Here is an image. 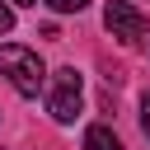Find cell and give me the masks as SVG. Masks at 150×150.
<instances>
[{"label": "cell", "instance_id": "obj_7", "mask_svg": "<svg viewBox=\"0 0 150 150\" xmlns=\"http://www.w3.org/2000/svg\"><path fill=\"white\" fill-rule=\"evenodd\" d=\"M141 127H145V136H150V89L141 94Z\"/></svg>", "mask_w": 150, "mask_h": 150}, {"label": "cell", "instance_id": "obj_8", "mask_svg": "<svg viewBox=\"0 0 150 150\" xmlns=\"http://www.w3.org/2000/svg\"><path fill=\"white\" fill-rule=\"evenodd\" d=\"M14 5H38V0H14Z\"/></svg>", "mask_w": 150, "mask_h": 150}, {"label": "cell", "instance_id": "obj_1", "mask_svg": "<svg viewBox=\"0 0 150 150\" xmlns=\"http://www.w3.org/2000/svg\"><path fill=\"white\" fill-rule=\"evenodd\" d=\"M0 70L9 75V84L23 94V98H38L42 80H47V66L33 47H19V42H5L0 47Z\"/></svg>", "mask_w": 150, "mask_h": 150}, {"label": "cell", "instance_id": "obj_4", "mask_svg": "<svg viewBox=\"0 0 150 150\" xmlns=\"http://www.w3.org/2000/svg\"><path fill=\"white\" fill-rule=\"evenodd\" d=\"M84 150H122V141H117V131H112V127L94 122V127L84 131Z\"/></svg>", "mask_w": 150, "mask_h": 150}, {"label": "cell", "instance_id": "obj_5", "mask_svg": "<svg viewBox=\"0 0 150 150\" xmlns=\"http://www.w3.org/2000/svg\"><path fill=\"white\" fill-rule=\"evenodd\" d=\"M47 5H52L56 14H80V9L89 5V0H47Z\"/></svg>", "mask_w": 150, "mask_h": 150}, {"label": "cell", "instance_id": "obj_2", "mask_svg": "<svg viewBox=\"0 0 150 150\" xmlns=\"http://www.w3.org/2000/svg\"><path fill=\"white\" fill-rule=\"evenodd\" d=\"M80 103H84V80L75 66H61L52 75V94H47V112L56 122H75L80 117Z\"/></svg>", "mask_w": 150, "mask_h": 150}, {"label": "cell", "instance_id": "obj_6", "mask_svg": "<svg viewBox=\"0 0 150 150\" xmlns=\"http://www.w3.org/2000/svg\"><path fill=\"white\" fill-rule=\"evenodd\" d=\"M9 28H14V9L0 0V33H9Z\"/></svg>", "mask_w": 150, "mask_h": 150}, {"label": "cell", "instance_id": "obj_3", "mask_svg": "<svg viewBox=\"0 0 150 150\" xmlns=\"http://www.w3.org/2000/svg\"><path fill=\"white\" fill-rule=\"evenodd\" d=\"M103 23H108V33H112V38H122L127 47H136V42H145V38H150V19H145L131 0H108Z\"/></svg>", "mask_w": 150, "mask_h": 150}]
</instances>
